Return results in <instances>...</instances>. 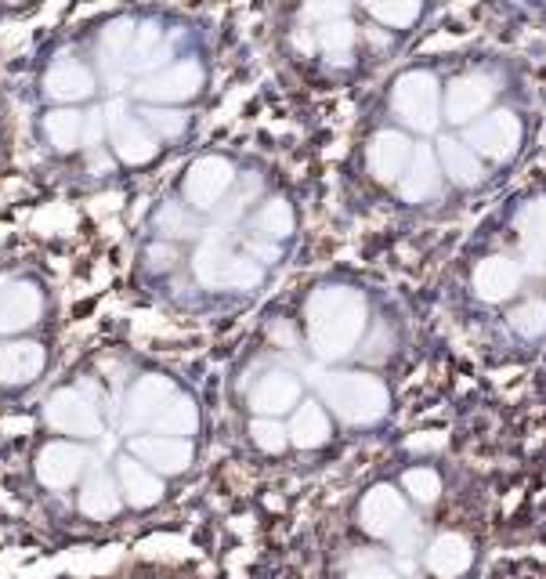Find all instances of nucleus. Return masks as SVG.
Here are the masks:
<instances>
[{
	"instance_id": "nucleus-23",
	"label": "nucleus",
	"mask_w": 546,
	"mask_h": 579,
	"mask_svg": "<svg viewBox=\"0 0 546 579\" xmlns=\"http://www.w3.org/2000/svg\"><path fill=\"white\" fill-rule=\"evenodd\" d=\"M257 225H261V232H268V236H286L293 228V214L283 200H272L257 214Z\"/></svg>"
},
{
	"instance_id": "nucleus-15",
	"label": "nucleus",
	"mask_w": 546,
	"mask_h": 579,
	"mask_svg": "<svg viewBox=\"0 0 546 579\" xmlns=\"http://www.w3.org/2000/svg\"><path fill=\"white\" fill-rule=\"evenodd\" d=\"M297 399H301V384L290 373H268V377L257 380L254 395H250L257 413H268V417L272 413H286Z\"/></svg>"
},
{
	"instance_id": "nucleus-11",
	"label": "nucleus",
	"mask_w": 546,
	"mask_h": 579,
	"mask_svg": "<svg viewBox=\"0 0 546 579\" xmlns=\"http://www.w3.org/2000/svg\"><path fill=\"white\" fill-rule=\"evenodd\" d=\"M116 475H120V493L127 496V504L131 507H152L160 504L163 496V482L156 471L142 464V460H134V456H123L120 464H116Z\"/></svg>"
},
{
	"instance_id": "nucleus-21",
	"label": "nucleus",
	"mask_w": 546,
	"mask_h": 579,
	"mask_svg": "<svg viewBox=\"0 0 546 579\" xmlns=\"http://www.w3.org/2000/svg\"><path fill=\"white\" fill-rule=\"evenodd\" d=\"M127 40H131V22L127 19L113 22V26L102 33V40H98V55H102V66L109 69V73H113L123 62V55H127Z\"/></svg>"
},
{
	"instance_id": "nucleus-19",
	"label": "nucleus",
	"mask_w": 546,
	"mask_h": 579,
	"mask_svg": "<svg viewBox=\"0 0 546 579\" xmlns=\"http://www.w3.org/2000/svg\"><path fill=\"white\" fill-rule=\"evenodd\" d=\"M196 424H199V417H196V406H192L185 395H170L167 399V406L160 409V417L152 420V428L160 431V435H170V438H181V435H192L196 431Z\"/></svg>"
},
{
	"instance_id": "nucleus-20",
	"label": "nucleus",
	"mask_w": 546,
	"mask_h": 579,
	"mask_svg": "<svg viewBox=\"0 0 546 579\" xmlns=\"http://www.w3.org/2000/svg\"><path fill=\"white\" fill-rule=\"evenodd\" d=\"M44 134H48V142L55 145L58 152H69L76 149L80 134H84V120H80V113H73V109H51V113L44 116Z\"/></svg>"
},
{
	"instance_id": "nucleus-3",
	"label": "nucleus",
	"mask_w": 546,
	"mask_h": 579,
	"mask_svg": "<svg viewBox=\"0 0 546 579\" xmlns=\"http://www.w3.org/2000/svg\"><path fill=\"white\" fill-rule=\"evenodd\" d=\"M131 456L142 460L156 475H181L192 464V446L185 438L170 435H142L131 442Z\"/></svg>"
},
{
	"instance_id": "nucleus-5",
	"label": "nucleus",
	"mask_w": 546,
	"mask_h": 579,
	"mask_svg": "<svg viewBox=\"0 0 546 579\" xmlns=\"http://www.w3.org/2000/svg\"><path fill=\"white\" fill-rule=\"evenodd\" d=\"M87 453L73 442H48L37 456V478L48 489H69L76 478L84 475Z\"/></svg>"
},
{
	"instance_id": "nucleus-28",
	"label": "nucleus",
	"mask_w": 546,
	"mask_h": 579,
	"mask_svg": "<svg viewBox=\"0 0 546 579\" xmlns=\"http://www.w3.org/2000/svg\"><path fill=\"white\" fill-rule=\"evenodd\" d=\"M351 579H395V576H391L387 569H362V572H355Z\"/></svg>"
},
{
	"instance_id": "nucleus-27",
	"label": "nucleus",
	"mask_w": 546,
	"mask_h": 579,
	"mask_svg": "<svg viewBox=\"0 0 546 579\" xmlns=\"http://www.w3.org/2000/svg\"><path fill=\"white\" fill-rule=\"evenodd\" d=\"M109 127V120H105V113H91L87 116V124H84V145H98V138H102V131Z\"/></svg>"
},
{
	"instance_id": "nucleus-22",
	"label": "nucleus",
	"mask_w": 546,
	"mask_h": 579,
	"mask_svg": "<svg viewBox=\"0 0 546 579\" xmlns=\"http://www.w3.org/2000/svg\"><path fill=\"white\" fill-rule=\"evenodd\" d=\"M250 435H254L257 449H264V453H283L286 442H290L286 428H283V424H279V420H272V417L254 420V428H250Z\"/></svg>"
},
{
	"instance_id": "nucleus-8",
	"label": "nucleus",
	"mask_w": 546,
	"mask_h": 579,
	"mask_svg": "<svg viewBox=\"0 0 546 579\" xmlns=\"http://www.w3.org/2000/svg\"><path fill=\"white\" fill-rule=\"evenodd\" d=\"M326 399H330V406L337 409L344 420H369L373 417L369 402L373 399L384 402V395H380V388H373V384L362 377H330L326 380Z\"/></svg>"
},
{
	"instance_id": "nucleus-10",
	"label": "nucleus",
	"mask_w": 546,
	"mask_h": 579,
	"mask_svg": "<svg viewBox=\"0 0 546 579\" xmlns=\"http://www.w3.org/2000/svg\"><path fill=\"white\" fill-rule=\"evenodd\" d=\"M44 91L55 102H84V98L95 95V76L87 73L76 58H58L44 76Z\"/></svg>"
},
{
	"instance_id": "nucleus-14",
	"label": "nucleus",
	"mask_w": 546,
	"mask_h": 579,
	"mask_svg": "<svg viewBox=\"0 0 546 579\" xmlns=\"http://www.w3.org/2000/svg\"><path fill=\"white\" fill-rule=\"evenodd\" d=\"M120 485L113 478L105 475V471H91L84 478V489H80V511L87 518H95V522H105V518H113L120 511Z\"/></svg>"
},
{
	"instance_id": "nucleus-17",
	"label": "nucleus",
	"mask_w": 546,
	"mask_h": 579,
	"mask_svg": "<svg viewBox=\"0 0 546 579\" xmlns=\"http://www.w3.org/2000/svg\"><path fill=\"white\" fill-rule=\"evenodd\" d=\"M467 565H471V543L460 540L456 532H445V536H438V540H434V547L427 551V569H431L434 576H442V579L460 576Z\"/></svg>"
},
{
	"instance_id": "nucleus-6",
	"label": "nucleus",
	"mask_w": 546,
	"mask_h": 579,
	"mask_svg": "<svg viewBox=\"0 0 546 579\" xmlns=\"http://www.w3.org/2000/svg\"><path fill=\"white\" fill-rule=\"evenodd\" d=\"M228 185H232V163L221 156H203L199 163H192L189 178H185V196L192 207L207 210L225 196Z\"/></svg>"
},
{
	"instance_id": "nucleus-13",
	"label": "nucleus",
	"mask_w": 546,
	"mask_h": 579,
	"mask_svg": "<svg viewBox=\"0 0 546 579\" xmlns=\"http://www.w3.org/2000/svg\"><path fill=\"white\" fill-rule=\"evenodd\" d=\"M44 370V348L33 341H11L0 348V384H29Z\"/></svg>"
},
{
	"instance_id": "nucleus-18",
	"label": "nucleus",
	"mask_w": 546,
	"mask_h": 579,
	"mask_svg": "<svg viewBox=\"0 0 546 579\" xmlns=\"http://www.w3.org/2000/svg\"><path fill=\"white\" fill-rule=\"evenodd\" d=\"M326 438H330V417H326L315 402H308V406L297 409V417H293V424H290V442L293 446L315 449V446H322Z\"/></svg>"
},
{
	"instance_id": "nucleus-16",
	"label": "nucleus",
	"mask_w": 546,
	"mask_h": 579,
	"mask_svg": "<svg viewBox=\"0 0 546 579\" xmlns=\"http://www.w3.org/2000/svg\"><path fill=\"white\" fill-rule=\"evenodd\" d=\"M402 514H405V504L395 489H373V493L362 500V525H366L373 536H387L391 529H398Z\"/></svg>"
},
{
	"instance_id": "nucleus-4",
	"label": "nucleus",
	"mask_w": 546,
	"mask_h": 579,
	"mask_svg": "<svg viewBox=\"0 0 546 579\" xmlns=\"http://www.w3.org/2000/svg\"><path fill=\"white\" fill-rule=\"evenodd\" d=\"M109 134H113V149L123 163H149L156 156V138H152L149 127L138 120V116H127L123 105H113L109 113Z\"/></svg>"
},
{
	"instance_id": "nucleus-2",
	"label": "nucleus",
	"mask_w": 546,
	"mask_h": 579,
	"mask_svg": "<svg viewBox=\"0 0 546 579\" xmlns=\"http://www.w3.org/2000/svg\"><path fill=\"white\" fill-rule=\"evenodd\" d=\"M48 424L62 435L73 438H95L102 435V413L95 399L80 388H62L48 402Z\"/></svg>"
},
{
	"instance_id": "nucleus-9",
	"label": "nucleus",
	"mask_w": 546,
	"mask_h": 579,
	"mask_svg": "<svg viewBox=\"0 0 546 579\" xmlns=\"http://www.w3.org/2000/svg\"><path fill=\"white\" fill-rule=\"evenodd\" d=\"M203 84V73H199L196 62H178V66L163 69L160 76H152L149 84H142L138 91H142L145 98H152V102H185V98L196 95V87Z\"/></svg>"
},
{
	"instance_id": "nucleus-25",
	"label": "nucleus",
	"mask_w": 546,
	"mask_h": 579,
	"mask_svg": "<svg viewBox=\"0 0 546 579\" xmlns=\"http://www.w3.org/2000/svg\"><path fill=\"white\" fill-rule=\"evenodd\" d=\"M319 44L330 51L333 62H340V55H348V48H351V26H340V22L322 26L319 29Z\"/></svg>"
},
{
	"instance_id": "nucleus-26",
	"label": "nucleus",
	"mask_w": 546,
	"mask_h": 579,
	"mask_svg": "<svg viewBox=\"0 0 546 579\" xmlns=\"http://www.w3.org/2000/svg\"><path fill=\"white\" fill-rule=\"evenodd\" d=\"M405 485H409L416 500H424V504L438 496V478H434L431 471H413V475H405Z\"/></svg>"
},
{
	"instance_id": "nucleus-7",
	"label": "nucleus",
	"mask_w": 546,
	"mask_h": 579,
	"mask_svg": "<svg viewBox=\"0 0 546 579\" xmlns=\"http://www.w3.org/2000/svg\"><path fill=\"white\" fill-rule=\"evenodd\" d=\"M44 297L33 283H0V333H22L40 319Z\"/></svg>"
},
{
	"instance_id": "nucleus-1",
	"label": "nucleus",
	"mask_w": 546,
	"mask_h": 579,
	"mask_svg": "<svg viewBox=\"0 0 546 579\" xmlns=\"http://www.w3.org/2000/svg\"><path fill=\"white\" fill-rule=\"evenodd\" d=\"M311 344L319 348V355L348 352V344L358 333V304L340 290H322L311 297Z\"/></svg>"
},
{
	"instance_id": "nucleus-24",
	"label": "nucleus",
	"mask_w": 546,
	"mask_h": 579,
	"mask_svg": "<svg viewBox=\"0 0 546 579\" xmlns=\"http://www.w3.org/2000/svg\"><path fill=\"white\" fill-rule=\"evenodd\" d=\"M142 116H145V127H156V131L167 134V138L185 131V113H178V109H142Z\"/></svg>"
},
{
	"instance_id": "nucleus-12",
	"label": "nucleus",
	"mask_w": 546,
	"mask_h": 579,
	"mask_svg": "<svg viewBox=\"0 0 546 579\" xmlns=\"http://www.w3.org/2000/svg\"><path fill=\"white\" fill-rule=\"evenodd\" d=\"M170 395H174V384L167 377H142L138 388L131 391V402H127V424L131 428H152V420L160 417V409L167 406Z\"/></svg>"
}]
</instances>
